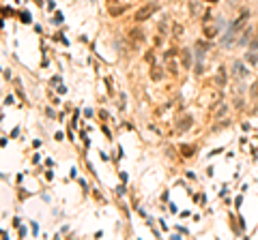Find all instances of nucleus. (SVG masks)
I'll list each match as a JSON object with an SVG mask.
<instances>
[{"label":"nucleus","instance_id":"obj_1","mask_svg":"<svg viewBox=\"0 0 258 240\" xmlns=\"http://www.w3.org/2000/svg\"><path fill=\"white\" fill-rule=\"evenodd\" d=\"M247 20H250V13H247V11H243V13L239 15V17H237V20H235L232 24H230V28H228V32H226V36H224V41H222V43L226 45V47L230 45V41L235 39V34H237L239 30H243V28H245Z\"/></svg>","mask_w":258,"mask_h":240},{"label":"nucleus","instance_id":"obj_2","mask_svg":"<svg viewBox=\"0 0 258 240\" xmlns=\"http://www.w3.org/2000/svg\"><path fill=\"white\" fill-rule=\"evenodd\" d=\"M127 39L131 41V47H133V49H138V47H140V45L144 43L146 34H144V30H142V28H138V26H136V28H129V30H127Z\"/></svg>","mask_w":258,"mask_h":240},{"label":"nucleus","instance_id":"obj_3","mask_svg":"<svg viewBox=\"0 0 258 240\" xmlns=\"http://www.w3.org/2000/svg\"><path fill=\"white\" fill-rule=\"evenodd\" d=\"M157 9H159V7L155 4V2H153V4H149V7H142L140 11H138V13L133 15V20H136L138 24H140V22H144V20H149V17H151L155 11H157Z\"/></svg>","mask_w":258,"mask_h":240},{"label":"nucleus","instance_id":"obj_4","mask_svg":"<svg viewBox=\"0 0 258 240\" xmlns=\"http://www.w3.org/2000/svg\"><path fill=\"white\" fill-rule=\"evenodd\" d=\"M202 30H204V39H215V36L219 34V28H217V26L215 24H211V22H207L204 26H202Z\"/></svg>","mask_w":258,"mask_h":240},{"label":"nucleus","instance_id":"obj_5","mask_svg":"<svg viewBox=\"0 0 258 240\" xmlns=\"http://www.w3.org/2000/svg\"><path fill=\"white\" fill-rule=\"evenodd\" d=\"M125 11H127V7H125V4H116V2H110V4H108V13L112 15V17L123 15Z\"/></svg>","mask_w":258,"mask_h":240},{"label":"nucleus","instance_id":"obj_6","mask_svg":"<svg viewBox=\"0 0 258 240\" xmlns=\"http://www.w3.org/2000/svg\"><path fill=\"white\" fill-rule=\"evenodd\" d=\"M215 84H217V86H226V84H228V73H226V67H219V69H217Z\"/></svg>","mask_w":258,"mask_h":240},{"label":"nucleus","instance_id":"obj_7","mask_svg":"<svg viewBox=\"0 0 258 240\" xmlns=\"http://www.w3.org/2000/svg\"><path fill=\"white\" fill-rule=\"evenodd\" d=\"M161 77H163V69L159 64H151V79L153 81H161Z\"/></svg>","mask_w":258,"mask_h":240},{"label":"nucleus","instance_id":"obj_8","mask_svg":"<svg viewBox=\"0 0 258 240\" xmlns=\"http://www.w3.org/2000/svg\"><path fill=\"white\" fill-rule=\"evenodd\" d=\"M179 56H181V64H183L185 69H189V67H191V54H189V49H181Z\"/></svg>","mask_w":258,"mask_h":240},{"label":"nucleus","instance_id":"obj_9","mask_svg":"<svg viewBox=\"0 0 258 240\" xmlns=\"http://www.w3.org/2000/svg\"><path fill=\"white\" fill-rule=\"evenodd\" d=\"M191 127V116H185V118H183V120H179V122H177V131H187V129Z\"/></svg>","mask_w":258,"mask_h":240},{"label":"nucleus","instance_id":"obj_10","mask_svg":"<svg viewBox=\"0 0 258 240\" xmlns=\"http://www.w3.org/2000/svg\"><path fill=\"white\" fill-rule=\"evenodd\" d=\"M232 73H235L237 77H245V75H247V69L243 67L241 62H235V64H232Z\"/></svg>","mask_w":258,"mask_h":240},{"label":"nucleus","instance_id":"obj_11","mask_svg":"<svg viewBox=\"0 0 258 240\" xmlns=\"http://www.w3.org/2000/svg\"><path fill=\"white\" fill-rule=\"evenodd\" d=\"M245 60L250 62V64H258V56H256V52H252V49H250V52L245 54Z\"/></svg>","mask_w":258,"mask_h":240},{"label":"nucleus","instance_id":"obj_12","mask_svg":"<svg viewBox=\"0 0 258 240\" xmlns=\"http://www.w3.org/2000/svg\"><path fill=\"white\" fill-rule=\"evenodd\" d=\"M183 32H185V28H183L181 24H172V34H174V36H181Z\"/></svg>","mask_w":258,"mask_h":240},{"label":"nucleus","instance_id":"obj_13","mask_svg":"<svg viewBox=\"0 0 258 240\" xmlns=\"http://www.w3.org/2000/svg\"><path fill=\"white\" fill-rule=\"evenodd\" d=\"M181 152H183V156H191V154H194V148H191V146H187V144H183V146H181Z\"/></svg>","mask_w":258,"mask_h":240},{"label":"nucleus","instance_id":"obj_14","mask_svg":"<svg viewBox=\"0 0 258 240\" xmlns=\"http://www.w3.org/2000/svg\"><path fill=\"white\" fill-rule=\"evenodd\" d=\"M20 20H22L24 24H30V22H32V17H30V13H28V11H24V13L20 15Z\"/></svg>","mask_w":258,"mask_h":240},{"label":"nucleus","instance_id":"obj_15","mask_svg":"<svg viewBox=\"0 0 258 240\" xmlns=\"http://www.w3.org/2000/svg\"><path fill=\"white\" fill-rule=\"evenodd\" d=\"M250 92H252V97H256V99H258V81H256V84H252Z\"/></svg>","mask_w":258,"mask_h":240},{"label":"nucleus","instance_id":"obj_16","mask_svg":"<svg viewBox=\"0 0 258 240\" xmlns=\"http://www.w3.org/2000/svg\"><path fill=\"white\" fill-rule=\"evenodd\" d=\"M189 9H191V13H194V15H196V13H200V7H198L196 2H191V7H189Z\"/></svg>","mask_w":258,"mask_h":240},{"label":"nucleus","instance_id":"obj_17","mask_svg":"<svg viewBox=\"0 0 258 240\" xmlns=\"http://www.w3.org/2000/svg\"><path fill=\"white\" fill-rule=\"evenodd\" d=\"M146 60H149V62H153V58H155V52L151 49V52H146V56H144Z\"/></svg>","mask_w":258,"mask_h":240},{"label":"nucleus","instance_id":"obj_18","mask_svg":"<svg viewBox=\"0 0 258 240\" xmlns=\"http://www.w3.org/2000/svg\"><path fill=\"white\" fill-rule=\"evenodd\" d=\"M250 49H252V52H258V41H252V43H250Z\"/></svg>","mask_w":258,"mask_h":240},{"label":"nucleus","instance_id":"obj_19","mask_svg":"<svg viewBox=\"0 0 258 240\" xmlns=\"http://www.w3.org/2000/svg\"><path fill=\"white\" fill-rule=\"evenodd\" d=\"M168 67H170L168 71H170V73H172V75H174V73H177V64H174V62H170V64H168Z\"/></svg>","mask_w":258,"mask_h":240},{"label":"nucleus","instance_id":"obj_20","mask_svg":"<svg viewBox=\"0 0 258 240\" xmlns=\"http://www.w3.org/2000/svg\"><path fill=\"white\" fill-rule=\"evenodd\" d=\"M202 73H204V67H202V64H198V67H196V75H202Z\"/></svg>","mask_w":258,"mask_h":240},{"label":"nucleus","instance_id":"obj_21","mask_svg":"<svg viewBox=\"0 0 258 240\" xmlns=\"http://www.w3.org/2000/svg\"><path fill=\"white\" fill-rule=\"evenodd\" d=\"M207 2H217V0H207Z\"/></svg>","mask_w":258,"mask_h":240}]
</instances>
